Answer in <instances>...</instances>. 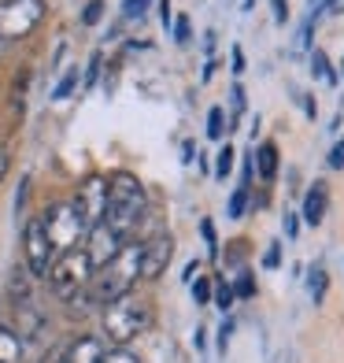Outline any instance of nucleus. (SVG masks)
Segmentation results:
<instances>
[{"label": "nucleus", "instance_id": "nucleus-1", "mask_svg": "<svg viewBox=\"0 0 344 363\" xmlns=\"http://www.w3.org/2000/svg\"><path fill=\"white\" fill-rule=\"evenodd\" d=\"M141 282V245L134 241H122V249L115 252L101 271H93V282H89V293L96 304H111V301H122V296H130V289H134Z\"/></svg>", "mask_w": 344, "mask_h": 363}, {"label": "nucleus", "instance_id": "nucleus-2", "mask_svg": "<svg viewBox=\"0 0 344 363\" xmlns=\"http://www.w3.org/2000/svg\"><path fill=\"white\" fill-rule=\"evenodd\" d=\"M144 208H149L144 186L130 171H115L108 178V211H104V223L126 241V234L141 223Z\"/></svg>", "mask_w": 344, "mask_h": 363}, {"label": "nucleus", "instance_id": "nucleus-3", "mask_svg": "<svg viewBox=\"0 0 344 363\" xmlns=\"http://www.w3.org/2000/svg\"><path fill=\"white\" fill-rule=\"evenodd\" d=\"M152 323L149 315V304L134 301V296H122V301H111L101 311V326H104V337L115 341L119 349H126V341H134L137 334H144Z\"/></svg>", "mask_w": 344, "mask_h": 363}, {"label": "nucleus", "instance_id": "nucleus-4", "mask_svg": "<svg viewBox=\"0 0 344 363\" xmlns=\"http://www.w3.org/2000/svg\"><path fill=\"white\" fill-rule=\"evenodd\" d=\"M45 278H48V286H52V293L59 296V301H71V296H78L81 289H89L93 263L81 249H71V252H59L52 259V267H48Z\"/></svg>", "mask_w": 344, "mask_h": 363}, {"label": "nucleus", "instance_id": "nucleus-5", "mask_svg": "<svg viewBox=\"0 0 344 363\" xmlns=\"http://www.w3.org/2000/svg\"><path fill=\"white\" fill-rule=\"evenodd\" d=\"M45 19V0H0V45L23 41Z\"/></svg>", "mask_w": 344, "mask_h": 363}, {"label": "nucleus", "instance_id": "nucleus-6", "mask_svg": "<svg viewBox=\"0 0 344 363\" xmlns=\"http://www.w3.org/2000/svg\"><path fill=\"white\" fill-rule=\"evenodd\" d=\"M45 234H48V241H52V249H56V256L59 252H71V249H78V241L86 238V223H81V216H78V208L71 204V201H59V204H52L45 211Z\"/></svg>", "mask_w": 344, "mask_h": 363}, {"label": "nucleus", "instance_id": "nucleus-7", "mask_svg": "<svg viewBox=\"0 0 344 363\" xmlns=\"http://www.w3.org/2000/svg\"><path fill=\"white\" fill-rule=\"evenodd\" d=\"M23 252H26V271L34 278H45L48 267H52V259H56V249H52V241H48V234H45V219L41 216H34L26 223V230H23Z\"/></svg>", "mask_w": 344, "mask_h": 363}, {"label": "nucleus", "instance_id": "nucleus-8", "mask_svg": "<svg viewBox=\"0 0 344 363\" xmlns=\"http://www.w3.org/2000/svg\"><path fill=\"white\" fill-rule=\"evenodd\" d=\"M71 204L78 208V216H81V223H86V226L104 223V211H108V178L104 174H89L78 186Z\"/></svg>", "mask_w": 344, "mask_h": 363}, {"label": "nucleus", "instance_id": "nucleus-9", "mask_svg": "<svg viewBox=\"0 0 344 363\" xmlns=\"http://www.w3.org/2000/svg\"><path fill=\"white\" fill-rule=\"evenodd\" d=\"M122 249V238L115 234V230L108 226V223H96V226H89L86 230V245H81V252L89 256V263H93V271H101L104 263Z\"/></svg>", "mask_w": 344, "mask_h": 363}, {"label": "nucleus", "instance_id": "nucleus-10", "mask_svg": "<svg viewBox=\"0 0 344 363\" xmlns=\"http://www.w3.org/2000/svg\"><path fill=\"white\" fill-rule=\"evenodd\" d=\"M171 256H174V241H171V234H156L152 241H144V245H141V278L156 282V278L167 271Z\"/></svg>", "mask_w": 344, "mask_h": 363}, {"label": "nucleus", "instance_id": "nucleus-11", "mask_svg": "<svg viewBox=\"0 0 344 363\" xmlns=\"http://www.w3.org/2000/svg\"><path fill=\"white\" fill-rule=\"evenodd\" d=\"M108 356V345L93 334H81L67 345V352H63V363H104Z\"/></svg>", "mask_w": 344, "mask_h": 363}, {"label": "nucleus", "instance_id": "nucleus-12", "mask_svg": "<svg viewBox=\"0 0 344 363\" xmlns=\"http://www.w3.org/2000/svg\"><path fill=\"white\" fill-rule=\"evenodd\" d=\"M326 208H330V189H326V182H315L304 196V223L319 226L326 219Z\"/></svg>", "mask_w": 344, "mask_h": 363}, {"label": "nucleus", "instance_id": "nucleus-13", "mask_svg": "<svg viewBox=\"0 0 344 363\" xmlns=\"http://www.w3.org/2000/svg\"><path fill=\"white\" fill-rule=\"evenodd\" d=\"M23 337L11 326H0V363H23Z\"/></svg>", "mask_w": 344, "mask_h": 363}, {"label": "nucleus", "instance_id": "nucleus-14", "mask_svg": "<svg viewBox=\"0 0 344 363\" xmlns=\"http://www.w3.org/2000/svg\"><path fill=\"white\" fill-rule=\"evenodd\" d=\"M252 163H259V178L270 182L277 174V163H282V160H277V145L263 141V145H259V152H252Z\"/></svg>", "mask_w": 344, "mask_h": 363}, {"label": "nucleus", "instance_id": "nucleus-15", "mask_svg": "<svg viewBox=\"0 0 344 363\" xmlns=\"http://www.w3.org/2000/svg\"><path fill=\"white\" fill-rule=\"evenodd\" d=\"M326 282H330V278H326V267L315 263V267L307 271V293H311V301H315V304L326 296Z\"/></svg>", "mask_w": 344, "mask_h": 363}, {"label": "nucleus", "instance_id": "nucleus-16", "mask_svg": "<svg viewBox=\"0 0 344 363\" xmlns=\"http://www.w3.org/2000/svg\"><path fill=\"white\" fill-rule=\"evenodd\" d=\"M311 71H315L322 82H330V86H337V71L330 67V60H326V52H322V48H315V52H311Z\"/></svg>", "mask_w": 344, "mask_h": 363}, {"label": "nucleus", "instance_id": "nucleus-17", "mask_svg": "<svg viewBox=\"0 0 344 363\" xmlns=\"http://www.w3.org/2000/svg\"><path fill=\"white\" fill-rule=\"evenodd\" d=\"M211 286H215V289H211V296H215V304H219L222 311L234 308V301H237V296H234V282H226V278H215Z\"/></svg>", "mask_w": 344, "mask_h": 363}, {"label": "nucleus", "instance_id": "nucleus-18", "mask_svg": "<svg viewBox=\"0 0 344 363\" xmlns=\"http://www.w3.org/2000/svg\"><path fill=\"white\" fill-rule=\"evenodd\" d=\"M222 134H226V111L215 104V108L207 111V138L211 141H222Z\"/></svg>", "mask_w": 344, "mask_h": 363}, {"label": "nucleus", "instance_id": "nucleus-19", "mask_svg": "<svg viewBox=\"0 0 344 363\" xmlns=\"http://www.w3.org/2000/svg\"><path fill=\"white\" fill-rule=\"evenodd\" d=\"M104 19V0H89L86 8H81V26H96Z\"/></svg>", "mask_w": 344, "mask_h": 363}, {"label": "nucleus", "instance_id": "nucleus-20", "mask_svg": "<svg viewBox=\"0 0 344 363\" xmlns=\"http://www.w3.org/2000/svg\"><path fill=\"white\" fill-rule=\"evenodd\" d=\"M244 204H248V186H241L234 196H229V208H226V216H229V219H241V216H244Z\"/></svg>", "mask_w": 344, "mask_h": 363}, {"label": "nucleus", "instance_id": "nucleus-21", "mask_svg": "<svg viewBox=\"0 0 344 363\" xmlns=\"http://www.w3.org/2000/svg\"><path fill=\"white\" fill-rule=\"evenodd\" d=\"M74 86H78V71L71 67L67 74L59 78V86L52 89V101H63V96H71V93H74Z\"/></svg>", "mask_w": 344, "mask_h": 363}, {"label": "nucleus", "instance_id": "nucleus-22", "mask_svg": "<svg viewBox=\"0 0 344 363\" xmlns=\"http://www.w3.org/2000/svg\"><path fill=\"white\" fill-rule=\"evenodd\" d=\"M149 4L152 0H122V19L130 23V19H141L144 11H149Z\"/></svg>", "mask_w": 344, "mask_h": 363}, {"label": "nucleus", "instance_id": "nucleus-23", "mask_svg": "<svg viewBox=\"0 0 344 363\" xmlns=\"http://www.w3.org/2000/svg\"><path fill=\"white\" fill-rule=\"evenodd\" d=\"M229 171H234V148H222V152H219V160H215V178H226Z\"/></svg>", "mask_w": 344, "mask_h": 363}, {"label": "nucleus", "instance_id": "nucleus-24", "mask_svg": "<svg viewBox=\"0 0 344 363\" xmlns=\"http://www.w3.org/2000/svg\"><path fill=\"white\" fill-rule=\"evenodd\" d=\"M171 30H174V41H178V45H189V38H193V26H189V15H178V23H174Z\"/></svg>", "mask_w": 344, "mask_h": 363}, {"label": "nucleus", "instance_id": "nucleus-25", "mask_svg": "<svg viewBox=\"0 0 344 363\" xmlns=\"http://www.w3.org/2000/svg\"><path fill=\"white\" fill-rule=\"evenodd\" d=\"M193 301L196 304H207L211 301V278H196V282H193Z\"/></svg>", "mask_w": 344, "mask_h": 363}, {"label": "nucleus", "instance_id": "nucleus-26", "mask_svg": "<svg viewBox=\"0 0 344 363\" xmlns=\"http://www.w3.org/2000/svg\"><path fill=\"white\" fill-rule=\"evenodd\" d=\"M101 67H104V56H101V52H93L89 67H86V86H96V82H101Z\"/></svg>", "mask_w": 344, "mask_h": 363}, {"label": "nucleus", "instance_id": "nucleus-27", "mask_svg": "<svg viewBox=\"0 0 344 363\" xmlns=\"http://www.w3.org/2000/svg\"><path fill=\"white\" fill-rule=\"evenodd\" d=\"M252 293H256V278L244 271V274L237 278V286H234V296H252Z\"/></svg>", "mask_w": 344, "mask_h": 363}, {"label": "nucleus", "instance_id": "nucleus-28", "mask_svg": "<svg viewBox=\"0 0 344 363\" xmlns=\"http://www.w3.org/2000/svg\"><path fill=\"white\" fill-rule=\"evenodd\" d=\"M104 363H141V359L130 352V349H111V352L104 356Z\"/></svg>", "mask_w": 344, "mask_h": 363}, {"label": "nucleus", "instance_id": "nucleus-29", "mask_svg": "<svg viewBox=\"0 0 344 363\" xmlns=\"http://www.w3.org/2000/svg\"><path fill=\"white\" fill-rule=\"evenodd\" d=\"M330 167H333V171H344V138L330 148Z\"/></svg>", "mask_w": 344, "mask_h": 363}, {"label": "nucleus", "instance_id": "nucleus-30", "mask_svg": "<svg viewBox=\"0 0 344 363\" xmlns=\"http://www.w3.org/2000/svg\"><path fill=\"white\" fill-rule=\"evenodd\" d=\"M277 263H282V245H277V241H274V245H270V249H267V256H263V267H270V271H274V267H277Z\"/></svg>", "mask_w": 344, "mask_h": 363}, {"label": "nucleus", "instance_id": "nucleus-31", "mask_svg": "<svg viewBox=\"0 0 344 363\" xmlns=\"http://www.w3.org/2000/svg\"><path fill=\"white\" fill-rule=\"evenodd\" d=\"M159 23H163V30H171V26H174V15H171V0H159Z\"/></svg>", "mask_w": 344, "mask_h": 363}, {"label": "nucleus", "instance_id": "nucleus-32", "mask_svg": "<svg viewBox=\"0 0 344 363\" xmlns=\"http://www.w3.org/2000/svg\"><path fill=\"white\" fill-rule=\"evenodd\" d=\"M63 352H67V345H52V349L41 356V363H63Z\"/></svg>", "mask_w": 344, "mask_h": 363}, {"label": "nucleus", "instance_id": "nucleus-33", "mask_svg": "<svg viewBox=\"0 0 344 363\" xmlns=\"http://www.w3.org/2000/svg\"><path fill=\"white\" fill-rule=\"evenodd\" d=\"M270 8H274V23H289V8H285V0H270Z\"/></svg>", "mask_w": 344, "mask_h": 363}, {"label": "nucleus", "instance_id": "nucleus-34", "mask_svg": "<svg viewBox=\"0 0 344 363\" xmlns=\"http://www.w3.org/2000/svg\"><path fill=\"white\" fill-rule=\"evenodd\" d=\"M337 4V0H311V19H319L322 11H330Z\"/></svg>", "mask_w": 344, "mask_h": 363}, {"label": "nucleus", "instance_id": "nucleus-35", "mask_svg": "<svg viewBox=\"0 0 344 363\" xmlns=\"http://www.w3.org/2000/svg\"><path fill=\"white\" fill-rule=\"evenodd\" d=\"M311 30H315V19H307V23L300 26V41H297L300 48H311Z\"/></svg>", "mask_w": 344, "mask_h": 363}, {"label": "nucleus", "instance_id": "nucleus-36", "mask_svg": "<svg viewBox=\"0 0 344 363\" xmlns=\"http://www.w3.org/2000/svg\"><path fill=\"white\" fill-rule=\"evenodd\" d=\"M297 234H300V216H285V238L292 241Z\"/></svg>", "mask_w": 344, "mask_h": 363}, {"label": "nucleus", "instance_id": "nucleus-37", "mask_svg": "<svg viewBox=\"0 0 344 363\" xmlns=\"http://www.w3.org/2000/svg\"><path fill=\"white\" fill-rule=\"evenodd\" d=\"M200 234H204V241L211 245V249H215V226H211V219H204V223H200Z\"/></svg>", "mask_w": 344, "mask_h": 363}, {"label": "nucleus", "instance_id": "nucleus-38", "mask_svg": "<svg viewBox=\"0 0 344 363\" xmlns=\"http://www.w3.org/2000/svg\"><path fill=\"white\" fill-rule=\"evenodd\" d=\"M229 334H234V323L226 319V323H222V330H219V349H222V352H226V341H229Z\"/></svg>", "mask_w": 344, "mask_h": 363}, {"label": "nucleus", "instance_id": "nucleus-39", "mask_svg": "<svg viewBox=\"0 0 344 363\" xmlns=\"http://www.w3.org/2000/svg\"><path fill=\"white\" fill-rule=\"evenodd\" d=\"M229 96H234V115H241V111H244V89L234 86V93H229Z\"/></svg>", "mask_w": 344, "mask_h": 363}, {"label": "nucleus", "instance_id": "nucleus-40", "mask_svg": "<svg viewBox=\"0 0 344 363\" xmlns=\"http://www.w3.org/2000/svg\"><path fill=\"white\" fill-rule=\"evenodd\" d=\"M241 71H244V52L234 48V74H241Z\"/></svg>", "mask_w": 344, "mask_h": 363}, {"label": "nucleus", "instance_id": "nucleus-41", "mask_svg": "<svg viewBox=\"0 0 344 363\" xmlns=\"http://www.w3.org/2000/svg\"><path fill=\"white\" fill-rule=\"evenodd\" d=\"M4 174H8V148L0 145V178H4Z\"/></svg>", "mask_w": 344, "mask_h": 363}, {"label": "nucleus", "instance_id": "nucleus-42", "mask_svg": "<svg viewBox=\"0 0 344 363\" xmlns=\"http://www.w3.org/2000/svg\"><path fill=\"white\" fill-rule=\"evenodd\" d=\"M304 111L311 115V119H315V115H319V104H315V101H311V96H304Z\"/></svg>", "mask_w": 344, "mask_h": 363}, {"label": "nucleus", "instance_id": "nucleus-43", "mask_svg": "<svg viewBox=\"0 0 344 363\" xmlns=\"http://www.w3.org/2000/svg\"><path fill=\"white\" fill-rule=\"evenodd\" d=\"M182 160H185V163L193 160V141H185V145H182Z\"/></svg>", "mask_w": 344, "mask_h": 363}, {"label": "nucleus", "instance_id": "nucleus-44", "mask_svg": "<svg viewBox=\"0 0 344 363\" xmlns=\"http://www.w3.org/2000/svg\"><path fill=\"white\" fill-rule=\"evenodd\" d=\"M340 74H344V60H340V71H337V78H340Z\"/></svg>", "mask_w": 344, "mask_h": 363}, {"label": "nucleus", "instance_id": "nucleus-45", "mask_svg": "<svg viewBox=\"0 0 344 363\" xmlns=\"http://www.w3.org/2000/svg\"><path fill=\"white\" fill-rule=\"evenodd\" d=\"M0 52H4V45H0Z\"/></svg>", "mask_w": 344, "mask_h": 363}]
</instances>
